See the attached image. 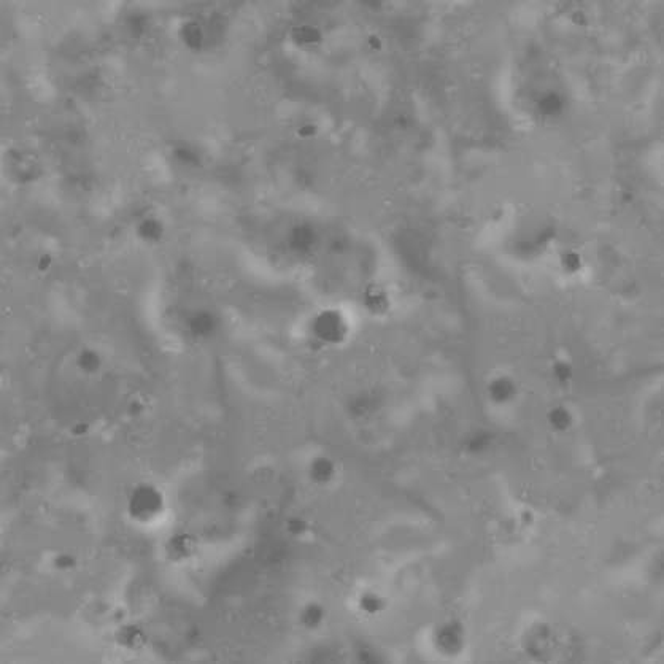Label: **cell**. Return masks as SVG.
<instances>
[{"mask_svg":"<svg viewBox=\"0 0 664 664\" xmlns=\"http://www.w3.org/2000/svg\"><path fill=\"white\" fill-rule=\"evenodd\" d=\"M474 639L471 626L456 615L436 618L417 634L421 657L434 663H463L471 658Z\"/></svg>","mask_w":664,"mask_h":664,"instance_id":"6da1fadb","label":"cell"},{"mask_svg":"<svg viewBox=\"0 0 664 664\" xmlns=\"http://www.w3.org/2000/svg\"><path fill=\"white\" fill-rule=\"evenodd\" d=\"M124 514L132 526L142 531L166 528L172 515L169 493L153 480H140L124 496Z\"/></svg>","mask_w":664,"mask_h":664,"instance_id":"7a4b0ae2","label":"cell"},{"mask_svg":"<svg viewBox=\"0 0 664 664\" xmlns=\"http://www.w3.org/2000/svg\"><path fill=\"white\" fill-rule=\"evenodd\" d=\"M483 404L495 415L514 414L522 406L525 398V387L515 372L509 369H495L483 379Z\"/></svg>","mask_w":664,"mask_h":664,"instance_id":"3957f363","label":"cell"},{"mask_svg":"<svg viewBox=\"0 0 664 664\" xmlns=\"http://www.w3.org/2000/svg\"><path fill=\"white\" fill-rule=\"evenodd\" d=\"M299 472L307 487L331 493L344 482V466L326 448H310L299 461Z\"/></svg>","mask_w":664,"mask_h":664,"instance_id":"277c9868","label":"cell"},{"mask_svg":"<svg viewBox=\"0 0 664 664\" xmlns=\"http://www.w3.org/2000/svg\"><path fill=\"white\" fill-rule=\"evenodd\" d=\"M352 320L347 313L340 310L326 309L310 318L309 328L305 329V337L309 344L320 350H334L347 344L352 337Z\"/></svg>","mask_w":664,"mask_h":664,"instance_id":"5b68a950","label":"cell"},{"mask_svg":"<svg viewBox=\"0 0 664 664\" xmlns=\"http://www.w3.org/2000/svg\"><path fill=\"white\" fill-rule=\"evenodd\" d=\"M391 596L377 583H361L348 596V609L361 622H377L390 612Z\"/></svg>","mask_w":664,"mask_h":664,"instance_id":"8992f818","label":"cell"},{"mask_svg":"<svg viewBox=\"0 0 664 664\" xmlns=\"http://www.w3.org/2000/svg\"><path fill=\"white\" fill-rule=\"evenodd\" d=\"M520 650L536 661L550 660L556 652V633L545 620H531L518 636Z\"/></svg>","mask_w":664,"mask_h":664,"instance_id":"52a82bcc","label":"cell"},{"mask_svg":"<svg viewBox=\"0 0 664 664\" xmlns=\"http://www.w3.org/2000/svg\"><path fill=\"white\" fill-rule=\"evenodd\" d=\"M331 620L328 604L320 598H305L296 606L293 622L305 636H318L328 628Z\"/></svg>","mask_w":664,"mask_h":664,"instance_id":"ba28073f","label":"cell"},{"mask_svg":"<svg viewBox=\"0 0 664 664\" xmlns=\"http://www.w3.org/2000/svg\"><path fill=\"white\" fill-rule=\"evenodd\" d=\"M544 423L553 436L568 437L579 429L582 415L576 404L566 399H558L545 407Z\"/></svg>","mask_w":664,"mask_h":664,"instance_id":"9c48e42d","label":"cell"},{"mask_svg":"<svg viewBox=\"0 0 664 664\" xmlns=\"http://www.w3.org/2000/svg\"><path fill=\"white\" fill-rule=\"evenodd\" d=\"M549 374L555 387L560 388V390L571 388L574 385V380H576V366L572 363L571 356H553L549 364Z\"/></svg>","mask_w":664,"mask_h":664,"instance_id":"30bf717a","label":"cell"},{"mask_svg":"<svg viewBox=\"0 0 664 664\" xmlns=\"http://www.w3.org/2000/svg\"><path fill=\"white\" fill-rule=\"evenodd\" d=\"M196 541L190 534H175L166 542V555L174 563H185L196 553Z\"/></svg>","mask_w":664,"mask_h":664,"instance_id":"8fae6325","label":"cell"},{"mask_svg":"<svg viewBox=\"0 0 664 664\" xmlns=\"http://www.w3.org/2000/svg\"><path fill=\"white\" fill-rule=\"evenodd\" d=\"M116 641L120 642V645H123L126 650H139L140 647H143L145 634L139 626L126 625L116 634Z\"/></svg>","mask_w":664,"mask_h":664,"instance_id":"7c38bea8","label":"cell"},{"mask_svg":"<svg viewBox=\"0 0 664 664\" xmlns=\"http://www.w3.org/2000/svg\"><path fill=\"white\" fill-rule=\"evenodd\" d=\"M78 566V560L72 553L59 552L50 556V568L55 569L58 576L72 574Z\"/></svg>","mask_w":664,"mask_h":664,"instance_id":"4fadbf2b","label":"cell"}]
</instances>
